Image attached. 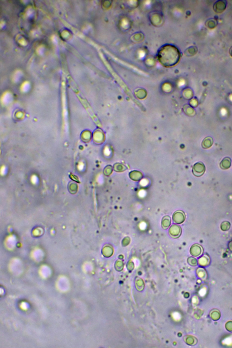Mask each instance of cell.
<instances>
[{"mask_svg":"<svg viewBox=\"0 0 232 348\" xmlns=\"http://www.w3.org/2000/svg\"><path fill=\"white\" fill-rule=\"evenodd\" d=\"M225 327L226 329L229 331V332H232V321H228L225 325Z\"/></svg>","mask_w":232,"mask_h":348,"instance_id":"cell-15","label":"cell"},{"mask_svg":"<svg viewBox=\"0 0 232 348\" xmlns=\"http://www.w3.org/2000/svg\"><path fill=\"white\" fill-rule=\"evenodd\" d=\"M206 171V167L203 163L198 162L195 164L193 168L194 175L197 177L202 176Z\"/></svg>","mask_w":232,"mask_h":348,"instance_id":"cell-2","label":"cell"},{"mask_svg":"<svg viewBox=\"0 0 232 348\" xmlns=\"http://www.w3.org/2000/svg\"><path fill=\"white\" fill-rule=\"evenodd\" d=\"M229 53H230V55H231V56L232 57V46L231 47V48L230 49V50H229Z\"/></svg>","mask_w":232,"mask_h":348,"instance_id":"cell-16","label":"cell"},{"mask_svg":"<svg viewBox=\"0 0 232 348\" xmlns=\"http://www.w3.org/2000/svg\"><path fill=\"white\" fill-rule=\"evenodd\" d=\"M171 224V219L169 216H165L163 218L162 221V227L163 229H166L168 228Z\"/></svg>","mask_w":232,"mask_h":348,"instance_id":"cell-9","label":"cell"},{"mask_svg":"<svg viewBox=\"0 0 232 348\" xmlns=\"http://www.w3.org/2000/svg\"><path fill=\"white\" fill-rule=\"evenodd\" d=\"M203 250L202 247L198 244H195L192 246L190 249V253L192 256L199 257L202 254Z\"/></svg>","mask_w":232,"mask_h":348,"instance_id":"cell-5","label":"cell"},{"mask_svg":"<svg viewBox=\"0 0 232 348\" xmlns=\"http://www.w3.org/2000/svg\"><path fill=\"white\" fill-rule=\"evenodd\" d=\"M213 144V139L210 137H206L202 143V148L204 149L209 148Z\"/></svg>","mask_w":232,"mask_h":348,"instance_id":"cell-8","label":"cell"},{"mask_svg":"<svg viewBox=\"0 0 232 348\" xmlns=\"http://www.w3.org/2000/svg\"><path fill=\"white\" fill-rule=\"evenodd\" d=\"M181 228L178 225H174L171 226L169 229L170 235L174 239H177L180 237L181 234Z\"/></svg>","mask_w":232,"mask_h":348,"instance_id":"cell-4","label":"cell"},{"mask_svg":"<svg viewBox=\"0 0 232 348\" xmlns=\"http://www.w3.org/2000/svg\"><path fill=\"white\" fill-rule=\"evenodd\" d=\"M188 263L192 266H196L198 264V261L195 258L189 257L188 258Z\"/></svg>","mask_w":232,"mask_h":348,"instance_id":"cell-14","label":"cell"},{"mask_svg":"<svg viewBox=\"0 0 232 348\" xmlns=\"http://www.w3.org/2000/svg\"><path fill=\"white\" fill-rule=\"evenodd\" d=\"M230 227H231V224H230V222L227 221H225L221 224L220 228L222 231H228L230 229Z\"/></svg>","mask_w":232,"mask_h":348,"instance_id":"cell-12","label":"cell"},{"mask_svg":"<svg viewBox=\"0 0 232 348\" xmlns=\"http://www.w3.org/2000/svg\"><path fill=\"white\" fill-rule=\"evenodd\" d=\"M226 7V1L220 0L216 1L214 5V10L216 12L221 13L224 12Z\"/></svg>","mask_w":232,"mask_h":348,"instance_id":"cell-6","label":"cell"},{"mask_svg":"<svg viewBox=\"0 0 232 348\" xmlns=\"http://www.w3.org/2000/svg\"><path fill=\"white\" fill-rule=\"evenodd\" d=\"M231 165V159L228 157L224 158L220 163V167L223 170L228 169Z\"/></svg>","mask_w":232,"mask_h":348,"instance_id":"cell-7","label":"cell"},{"mask_svg":"<svg viewBox=\"0 0 232 348\" xmlns=\"http://www.w3.org/2000/svg\"><path fill=\"white\" fill-rule=\"evenodd\" d=\"M186 343L189 345H195L197 344V340L195 337L189 336L186 340Z\"/></svg>","mask_w":232,"mask_h":348,"instance_id":"cell-13","label":"cell"},{"mask_svg":"<svg viewBox=\"0 0 232 348\" xmlns=\"http://www.w3.org/2000/svg\"><path fill=\"white\" fill-rule=\"evenodd\" d=\"M180 58L181 54L179 50L172 45H165L158 52V60L166 67H171L177 65Z\"/></svg>","mask_w":232,"mask_h":348,"instance_id":"cell-1","label":"cell"},{"mask_svg":"<svg viewBox=\"0 0 232 348\" xmlns=\"http://www.w3.org/2000/svg\"><path fill=\"white\" fill-rule=\"evenodd\" d=\"M173 221L177 224L183 223L186 220V214L183 211L178 210L174 213L173 215Z\"/></svg>","mask_w":232,"mask_h":348,"instance_id":"cell-3","label":"cell"},{"mask_svg":"<svg viewBox=\"0 0 232 348\" xmlns=\"http://www.w3.org/2000/svg\"><path fill=\"white\" fill-rule=\"evenodd\" d=\"M210 317L214 321H218L220 318V313L217 309H214L210 313Z\"/></svg>","mask_w":232,"mask_h":348,"instance_id":"cell-11","label":"cell"},{"mask_svg":"<svg viewBox=\"0 0 232 348\" xmlns=\"http://www.w3.org/2000/svg\"><path fill=\"white\" fill-rule=\"evenodd\" d=\"M209 263L210 259L207 255H205L199 259V264L201 266H207L209 264Z\"/></svg>","mask_w":232,"mask_h":348,"instance_id":"cell-10","label":"cell"}]
</instances>
